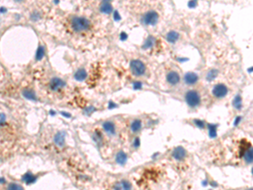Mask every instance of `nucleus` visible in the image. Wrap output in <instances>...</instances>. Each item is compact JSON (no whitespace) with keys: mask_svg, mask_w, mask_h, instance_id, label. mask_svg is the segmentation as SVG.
Returning <instances> with one entry per match:
<instances>
[{"mask_svg":"<svg viewBox=\"0 0 253 190\" xmlns=\"http://www.w3.org/2000/svg\"><path fill=\"white\" fill-rule=\"evenodd\" d=\"M5 120H6V116H5V114H3V113H0V127L5 123Z\"/></svg>","mask_w":253,"mask_h":190,"instance_id":"4be33fe9","label":"nucleus"},{"mask_svg":"<svg viewBox=\"0 0 253 190\" xmlns=\"http://www.w3.org/2000/svg\"><path fill=\"white\" fill-rule=\"evenodd\" d=\"M228 93V87L223 84H218L213 89V95L217 98H223Z\"/></svg>","mask_w":253,"mask_h":190,"instance_id":"39448f33","label":"nucleus"},{"mask_svg":"<svg viewBox=\"0 0 253 190\" xmlns=\"http://www.w3.org/2000/svg\"><path fill=\"white\" fill-rule=\"evenodd\" d=\"M103 129L105 131V133L110 135V136H112L115 134L116 133V129H115V125L113 123L111 122H105L104 124H103Z\"/></svg>","mask_w":253,"mask_h":190,"instance_id":"9d476101","label":"nucleus"},{"mask_svg":"<svg viewBox=\"0 0 253 190\" xmlns=\"http://www.w3.org/2000/svg\"><path fill=\"white\" fill-rule=\"evenodd\" d=\"M43 55H44V48H43L42 46H40V48H39L38 51H37L36 59H37V60H40V59L43 57Z\"/></svg>","mask_w":253,"mask_h":190,"instance_id":"a211bd4d","label":"nucleus"},{"mask_svg":"<svg viewBox=\"0 0 253 190\" xmlns=\"http://www.w3.org/2000/svg\"><path fill=\"white\" fill-rule=\"evenodd\" d=\"M166 80L167 82L171 85V86H176L180 83V80H181V77H180V74H179L175 70H171L170 71L169 73H167L166 75Z\"/></svg>","mask_w":253,"mask_h":190,"instance_id":"423d86ee","label":"nucleus"},{"mask_svg":"<svg viewBox=\"0 0 253 190\" xmlns=\"http://www.w3.org/2000/svg\"><path fill=\"white\" fill-rule=\"evenodd\" d=\"M86 76H87V73H86L85 69H79L75 73L74 78L78 81H82L86 78Z\"/></svg>","mask_w":253,"mask_h":190,"instance_id":"ddd939ff","label":"nucleus"},{"mask_svg":"<svg viewBox=\"0 0 253 190\" xmlns=\"http://www.w3.org/2000/svg\"><path fill=\"white\" fill-rule=\"evenodd\" d=\"M116 160H117V163L122 165V164H124L127 161V155L125 153H123V152H119L117 154V156Z\"/></svg>","mask_w":253,"mask_h":190,"instance_id":"dca6fc26","label":"nucleus"},{"mask_svg":"<svg viewBox=\"0 0 253 190\" xmlns=\"http://www.w3.org/2000/svg\"><path fill=\"white\" fill-rule=\"evenodd\" d=\"M172 156H173V157L176 160L181 161V160H183L186 157L187 152H186V150H185L184 148H182V147H177L176 149L174 150V151L172 153Z\"/></svg>","mask_w":253,"mask_h":190,"instance_id":"0eeeda50","label":"nucleus"},{"mask_svg":"<svg viewBox=\"0 0 253 190\" xmlns=\"http://www.w3.org/2000/svg\"><path fill=\"white\" fill-rule=\"evenodd\" d=\"M9 189H21V187L16 186V185H11V186H9Z\"/></svg>","mask_w":253,"mask_h":190,"instance_id":"393cba45","label":"nucleus"},{"mask_svg":"<svg viewBox=\"0 0 253 190\" xmlns=\"http://www.w3.org/2000/svg\"><path fill=\"white\" fill-rule=\"evenodd\" d=\"M186 102L187 103V105L191 107L197 106L201 102V97L199 93L194 90H188L186 94Z\"/></svg>","mask_w":253,"mask_h":190,"instance_id":"7ed1b4c3","label":"nucleus"},{"mask_svg":"<svg viewBox=\"0 0 253 190\" xmlns=\"http://www.w3.org/2000/svg\"><path fill=\"white\" fill-rule=\"evenodd\" d=\"M142 20L146 26H154L159 20V15L154 10H149L144 15Z\"/></svg>","mask_w":253,"mask_h":190,"instance_id":"20e7f679","label":"nucleus"},{"mask_svg":"<svg viewBox=\"0 0 253 190\" xmlns=\"http://www.w3.org/2000/svg\"><path fill=\"white\" fill-rule=\"evenodd\" d=\"M216 76H217V71L216 70H211L208 74V76H207V79L209 80H213L214 78H216Z\"/></svg>","mask_w":253,"mask_h":190,"instance_id":"6ab92c4d","label":"nucleus"},{"mask_svg":"<svg viewBox=\"0 0 253 190\" xmlns=\"http://www.w3.org/2000/svg\"><path fill=\"white\" fill-rule=\"evenodd\" d=\"M65 86V82L59 78H54L50 82V87L53 90H58Z\"/></svg>","mask_w":253,"mask_h":190,"instance_id":"6e6552de","label":"nucleus"},{"mask_svg":"<svg viewBox=\"0 0 253 190\" xmlns=\"http://www.w3.org/2000/svg\"><path fill=\"white\" fill-rule=\"evenodd\" d=\"M101 11L103 13H105V14H108L111 11V7L108 6V4H104L102 7H101Z\"/></svg>","mask_w":253,"mask_h":190,"instance_id":"412c9836","label":"nucleus"},{"mask_svg":"<svg viewBox=\"0 0 253 190\" xmlns=\"http://www.w3.org/2000/svg\"><path fill=\"white\" fill-rule=\"evenodd\" d=\"M25 180H26L27 183H31V182H33L34 177H30V176L29 175H26L25 177Z\"/></svg>","mask_w":253,"mask_h":190,"instance_id":"5701e85b","label":"nucleus"},{"mask_svg":"<svg viewBox=\"0 0 253 190\" xmlns=\"http://www.w3.org/2000/svg\"><path fill=\"white\" fill-rule=\"evenodd\" d=\"M114 188L117 189H131V184L128 182L122 181V182L117 183V184L115 185Z\"/></svg>","mask_w":253,"mask_h":190,"instance_id":"f8f14e48","label":"nucleus"},{"mask_svg":"<svg viewBox=\"0 0 253 190\" xmlns=\"http://www.w3.org/2000/svg\"><path fill=\"white\" fill-rule=\"evenodd\" d=\"M142 127V123L140 120H135L133 122L132 125H131V129L134 133H137L141 129Z\"/></svg>","mask_w":253,"mask_h":190,"instance_id":"4468645a","label":"nucleus"},{"mask_svg":"<svg viewBox=\"0 0 253 190\" xmlns=\"http://www.w3.org/2000/svg\"><path fill=\"white\" fill-rule=\"evenodd\" d=\"M24 95H25V96L27 97L28 99H31V100H34V99H35V95H34V93H33L32 91H30V90H26V91L24 92Z\"/></svg>","mask_w":253,"mask_h":190,"instance_id":"aec40b11","label":"nucleus"},{"mask_svg":"<svg viewBox=\"0 0 253 190\" xmlns=\"http://www.w3.org/2000/svg\"><path fill=\"white\" fill-rule=\"evenodd\" d=\"M71 26L76 32H83L89 29L90 21L85 17H74L72 20Z\"/></svg>","mask_w":253,"mask_h":190,"instance_id":"f257e3e1","label":"nucleus"},{"mask_svg":"<svg viewBox=\"0 0 253 190\" xmlns=\"http://www.w3.org/2000/svg\"><path fill=\"white\" fill-rule=\"evenodd\" d=\"M131 72L136 77H140L146 73V65L139 59H134L130 63Z\"/></svg>","mask_w":253,"mask_h":190,"instance_id":"f03ea898","label":"nucleus"},{"mask_svg":"<svg viewBox=\"0 0 253 190\" xmlns=\"http://www.w3.org/2000/svg\"><path fill=\"white\" fill-rule=\"evenodd\" d=\"M166 39L170 42H176L179 39V34L176 31H170L167 34Z\"/></svg>","mask_w":253,"mask_h":190,"instance_id":"9b49d317","label":"nucleus"},{"mask_svg":"<svg viewBox=\"0 0 253 190\" xmlns=\"http://www.w3.org/2000/svg\"><path fill=\"white\" fill-rule=\"evenodd\" d=\"M195 123H196L199 128H201V129H203V128L204 127V124H203V123L202 121H198V120H197V121H195Z\"/></svg>","mask_w":253,"mask_h":190,"instance_id":"b1692460","label":"nucleus"},{"mask_svg":"<svg viewBox=\"0 0 253 190\" xmlns=\"http://www.w3.org/2000/svg\"><path fill=\"white\" fill-rule=\"evenodd\" d=\"M244 157H245V160H246V161L247 163H251L252 161V149L251 150H248L246 152Z\"/></svg>","mask_w":253,"mask_h":190,"instance_id":"f3484780","label":"nucleus"},{"mask_svg":"<svg viewBox=\"0 0 253 190\" xmlns=\"http://www.w3.org/2000/svg\"><path fill=\"white\" fill-rule=\"evenodd\" d=\"M55 143L58 146H63L64 144V134L62 133H58L54 138Z\"/></svg>","mask_w":253,"mask_h":190,"instance_id":"2eb2a0df","label":"nucleus"},{"mask_svg":"<svg viewBox=\"0 0 253 190\" xmlns=\"http://www.w3.org/2000/svg\"><path fill=\"white\" fill-rule=\"evenodd\" d=\"M184 80H185L186 84L193 86V85H195L197 82L198 76L195 73H187L184 77Z\"/></svg>","mask_w":253,"mask_h":190,"instance_id":"1a4fd4ad","label":"nucleus"}]
</instances>
